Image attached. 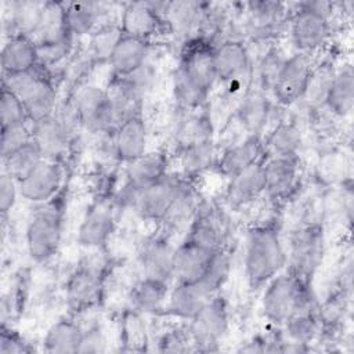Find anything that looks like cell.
Instances as JSON below:
<instances>
[{
    "instance_id": "1",
    "label": "cell",
    "mask_w": 354,
    "mask_h": 354,
    "mask_svg": "<svg viewBox=\"0 0 354 354\" xmlns=\"http://www.w3.org/2000/svg\"><path fill=\"white\" fill-rule=\"evenodd\" d=\"M286 266V250L272 225L249 230L245 248V277L252 289L264 286Z\"/></svg>"
},
{
    "instance_id": "2",
    "label": "cell",
    "mask_w": 354,
    "mask_h": 354,
    "mask_svg": "<svg viewBox=\"0 0 354 354\" xmlns=\"http://www.w3.org/2000/svg\"><path fill=\"white\" fill-rule=\"evenodd\" d=\"M310 308H317V304L308 281L286 271L266 283L261 310L268 321L282 325L292 314Z\"/></svg>"
},
{
    "instance_id": "3",
    "label": "cell",
    "mask_w": 354,
    "mask_h": 354,
    "mask_svg": "<svg viewBox=\"0 0 354 354\" xmlns=\"http://www.w3.org/2000/svg\"><path fill=\"white\" fill-rule=\"evenodd\" d=\"M62 227L64 210L58 198L54 196L33 210L25 231L26 250L32 260L44 263L57 253L62 239Z\"/></svg>"
},
{
    "instance_id": "4",
    "label": "cell",
    "mask_w": 354,
    "mask_h": 354,
    "mask_svg": "<svg viewBox=\"0 0 354 354\" xmlns=\"http://www.w3.org/2000/svg\"><path fill=\"white\" fill-rule=\"evenodd\" d=\"M37 66L26 72L3 75L1 83L19 97L30 122L53 115L55 108L57 93L54 84Z\"/></svg>"
},
{
    "instance_id": "5",
    "label": "cell",
    "mask_w": 354,
    "mask_h": 354,
    "mask_svg": "<svg viewBox=\"0 0 354 354\" xmlns=\"http://www.w3.org/2000/svg\"><path fill=\"white\" fill-rule=\"evenodd\" d=\"M196 91L209 95L217 83L214 69V46L206 36H196L184 44L174 76Z\"/></svg>"
},
{
    "instance_id": "6",
    "label": "cell",
    "mask_w": 354,
    "mask_h": 354,
    "mask_svg": "<svg viewBox=\"0 0 354 354\" xmlns=\"http://www.w3.org/2000/svg\"><path fill=\"white\" fill-rule=\"evenodd\" d=\"M325 250L324 228L318 223L303 225L292 232L286 252L288 271L304 281H311L322 263Z\"/></svg>"
},
{
    "instance_id": "7",
    "label": "cell",
    "mask_w": 354,
    "mask_h": 354,
    "mask_svg": "<svg viewBox=\"0 0 354 354\" xmlns=\"http://www.w3.org/2000/svg\"><path fill=\"white\" fill-rule=\"evenodd\" d=\"M329 8L325 1H306L290 15V37L299 53L308 54L325 44L329 36Z\"/></svg>"
},
{
    "instance_id": "8",
    "label": "cell",
    "mask_w": 354,
    "mask_h": 354,
    "mask_svg": "<svg viewBox=\"0 0 354 354\" xmlns=\"http://www.w3.org/2000/svg\"><path fill=\"white\" fill-rule=\"evenodd\" d=\"M72 111L76 122L94 134L115 131L119 124L108 90L95 84L84 86L76 93Z\"/></svg>"
},
{
    "instance_id": "9",
    "label": "cell",
    "mask_w": 354,
    "mask_h": 354,
    "mask_svg": "<svg viewBox=\"0 0 354 354\" xmlns=\"http://www.w3.org/2000/svg\"><path fill=\"white\" fill-rule=\"evenodd\" d=\"M230 326V310L224 296L213 295L202 308L189 319V333L195 351H216L227 335Z\"/></svg>"
},
{
    "instance_id": "10",
    "label": "cell",
    "mask_w": 354,
    "mask_h": 354,
    "mask_svg": "<svg viewBox=\"0 0 354 354\" xmlns=\"http://www.w3.org/2000/svg\"><path fill=\"white\" fill-rule=\"evenodd\" d=\"M104 271L97 264L83 263L76 267L66 282L65 295L73 314L84 313L97 306L104 292Z\"/></svg>"
},
{
    "instance_id": "11",
    "label": "cell",
    "mask_w": 354,
    "mask_h": 354,
    "mask_svg": "<svg viewBox=\"0 0 354 354\" xmlns=\"http://www.w3.org/2000/svg\"><path fill=\"white\" fill-rule=\"evenodd\" d=\"M183 181V178L166 174L160 180L133 194L129 203L142 220L160 221L174 201Z\"/></svg>"
},
{
    "instance_id": "12",
    "label": "cell",
    "mask_w": 354,
    "mask_h": 354,
    "mask_svg": "<svg viewBox=\"0 0 354 354\" xmlns=\"http://www.w3.org/2000/svg\"><path fill=\"white\" fill-rule=\"evenodd\" d=\"M311 71L308 54L296 53L288 57L272 88L275 100L281 105H292L300 101L307 88Z\"/></svg>"
},
{
    "instance_id": "13",
    "label": "cell",
    "mask_w": 354,
    "mask_h": 354,
    "mask_svg": "<svg viewBox=\"0 0 354 354\" xmlns=\"http://www.w3.org/2000/svg\"><path fill=\"white\" fill-rule=\"evenodd\" d=\"M62 178L64 171L59 162L43 159L30 174L18 183V189L24 199L40 205L58 194Z\"/></svg>"
},
{
    "instance_id": "14",
    "label": "cell",
    "mask_w": 354,
    "mask_h": 354,
    "mask_svg": "<svg viewBox=\"0 0 354 354\" xmlns=\"http://www.w3.org/2000/svg\"><path fill=\"white\" fill-rule=\"evenodd\" d=\"M174 246L165 234L147 239L140 252V267L142 277L158 279L166 283L174 282L173 260Z\"/></svg>"
},
{
    "instance_id": "15",
    "label": "cell",
    "mask_w": 354,
    "mask_h": 354,
    "mask_svg": "<svg viewBox=\"0 0 354 354\" xmlns=\"http://www.w3.org/2000/svg\"><path fill=\"white\" fill-rule=\"evenodd\" d=\"M214 69L217 82L241 83L252 73L250 57L246 46L241 40L228 39L214 47Z\"/></svg>"
},
{
    "instance_id": "16",
    "label": "cell",
    "mask_w": 354,
    "mask_h": 354,
    "mask_svg": "<svg viewBox=\"0 0 354 354\" xmlns=\"http://www.w3.org/2000/svg\"><path fill=\"white\" fill-rule=\"evenodd\" d=\"M32 140L39 147L47 160L59 162L68 151L69 127L64 118L50 115L36 122H30Z\"/></svg>"
},
{
    "instance_id": "17",
    "label": "cell",
    "mask_w": 354,
    "mask_h": 354,
    "mask_svg": "<svg viewBox=\"0 0 354 354\" xmlns=\"http://www.w3.org/2000/svg\"><path fill=\"white\" fill-rule=\"evenodd\" d=\"M165 3H129L122 11L120 28L123 35L148 40L165 24Z\"/></svg>"
},
{
    "instance_id": "18",
    "label": "cell",
    "mask_w": 354,
    "mask_h": 354,
    "mask_svg": "<svg viewBox=\"0 0 354 354\" xmlns=\"http://www.w3.org/2000/svg\"><path fill=\"white\" fill-rule=\"evenodd\" d=\"M115 228L111 203L98 201L90 205L77 230V242L84 248L104 246Z\"/></svg>"
},
{
    "instance_id": "19",
    "label": "cell",
    "mask_w": 354,
    "mask_h": 354,
    "mask_svg": "<svg viewBox=\"0 0 354 354\" xmlns=\"http://www.w3.org/2000/svg\"><path fill=\"white\" fill-rule=\"evenodd\" d=\"M289 10L279 1L260 0L246 4V28L254 39H268L281 30Z\"/></svg>"
},
{
    "instance_id": "20",
    "label": "cell",
    "mask_w": 354,
    "mask_h": 354,
    "mask_svg": "<svg viewBox=\"0 0 354 354\" xmlns=\"http://www.w3.org/2000/svg\"><path fill=\"white\" fill-rule=\"evenodd\" d=\"M264 191V166L259 160L230 177L225 189V202L231 209L236 210L254 202Z\"/></svg>"
},
{
    "instance_id": "21",
    "label": "cell",
    "mask_w": 354,
    "mask_h": 354,
    "mask_svg": "<svg viewBox=\"0 0 354 354\" xmlns=\"http://www.w3.org/2000/svg\"><path fill=\"white\" fill-rule=\"evenodd\" d=\"M115 156L120 162L130 163L142 156L148 149V131L141 113L120 122L113 131Z\"/></svg>"
},
{
    "instance_id": "22",
    "label": "cell",
    "mask_w": 354,
    "mask_h": 354,
    "mask_svg": "<svg viewBox=\"0 0 354 354\" xmlns=\"http://www.w3.org/2000/svg\"><path fill=\"white\" fill-rule=\"evenodd\" d=\"M167 155L162 151H147L138 159L127 163L124 194L127 201L137 191L151 185L167 174Z\"/></svg>"
},
{
    "instance_id": "23",
    "label": "cell",
    "mask_w": 354,
    "mask_h": 354,
    "mask_svg": "<svg viewBox=\"0 0 354 354\" xmlns=\"http://www.w3.org/2000/svg\"><path fill=\"white\" fill-rule=\"evenodd\" d=\"M217 250H212L192 241L184 239L174 249V260H173L174 282L199 281L205 274Z\"/></svg>"
},
{
    "instance_id": "24",
    "label": "cell",
    "mask_w": 354,
    "mask_h": 354,
    "mask_svg": "<svg viewBox=\"0 0 354 354\" xmlns=\"http://www.w3.org/2000/svg\"><path fill=\"white\" fill-rule=\"evenodd\" d=\"M207 4L201 1H171L166 3L163 8V19L169 28L187 40L195 37L194 33L199 32L207 17Z\"/></svg>"
},
{
    "instance_id": "25",
    "label": "cell",
    "mask_w": 354,
    "mask_h": 354,
    "mask_svg": "<svg viewBox=\"0 0 354 354\" xmlns=\"http://www.w3.org/2000/svg\"><path fill=\"white\" fill-rule=\"evenodd\" d=\"M177 108V106H176ZM171 137L177 149L187 145L213 140V123L207 113L196 111H184L177 108V116L173 119Z\"/></svg>"
},
{
    "instance_id": "26",
    "label": "cell",
    "mask_w": 354,
    "mask_h": 354,
    "mask_svg": "<svg viewBox=\"0 0 354 354\" xmlns=\"http://www.w3.org/2000/svg\"><path fill=\"white\" fill-rule=\"evenodd\" d=\"M212 296L201 281L176 282L169 290L165 308L167 314L189 321Z\"/></svg>"
},
{
    "instance_id": "27",
    "label": "cell",
    "mask_w": 354,
    "mask_h": 354,
    "mask_svg": "<svg viewBox=\"0 0 354 354\" xmlns=\"http://www.w3.org/2000/svg\"><path fill=\"white\" fill-rule=\"evenodd\" d=\"M264 151V144L260 136L249 134L243 140L231 144L223 151L216 162V169L220 174L231 177L254 162H259Z\"/></svg>"
},
{
    "instance_id": "28",
    "label": "cell",
    "mask_w": 354,
    "mask_h": 354,
    "mask_svg": "<svg viewBox=\"0 0 354 354\" xmlns=\"http://www.w3.org/2000/svg\"><path fill=\"white\" fill-rule=\"evenodd\" d=\"M39 65L37 46L32 36L11 35L1 50L3 75L26 72Z\"/></svg>"
},
{
    "instance_id": "29",
    "label": "cell",
    "mask_w": 354,
    "mask_h": 354,
    "mask_svg": "<svg viewBox=\"0 0 354 354\" xmlns=\"http://www.w3.org/2000/svg\"><path fill=\"white\" fill-rule=\"evenodd\" d=\"M149 50L151 46L148 40L123 35L108 61L113 77L126 76L145 65L148 62Z\"/></svg>"
},
{
    "instance_id": "30",
    "label": "cell",
    "mask_w": 354,
    "mask_h": 354,
    "mask_svg": "<svg viewBox=\"0 0 354 354\" xmlns=\"http://www.w3.org/2000/svg\"><path fill=\"white\" fill-rule=\"evenodd\" d=\"M264 166L266 191L272 199L288 196L297 181L299 158H270Z\"/></svg>"
},
{
    "instance_id": "31",
    "label": "cell",
    "mask_w": 354,
    "mask_h": 354,
    "mask_svg": "<svg viewBox=\"0 0 354 354\" xmlns=\"http://www.w3.org/2000/svg\"><path fill=\"white\" fill-rule=\"evenodd\" d=\"M170 285L158 279L142 277L129 293L131 310L138 314H158L166 307Z\"/></svg>"
},
{
    "instance_id": "32",
    "label": "cell",
    "mask_w": 354,
    "mask_h": 354,
    "mask_svg": "<svg viewBox=\"0 0 354 354\" xmlns=\"http://www.w3.org/2000/svg\"><path fill=\"white\" fill-rule=\"evenodd\" d=\"M198 210V202L194 188L188 184V181H183L174 201L167 209L163 218L159 221L163 234L166 236L180 231L181 228L189 225L195 213Z\"/></svg>"
},
{
    "instance_id": "33",
    "label": "cell",
    "mask_w": 354,
    "mask_h": 354,
    "mask_svg": "<svg viewBox=\"0 0 354 354\" xmlns=\"http://www.w3.org/2000/svg\"><path fill=\"white\" fill-rule=\"evenodd\" d=\"M271 112V104L266 95V93L252 88L248 91L239 102L236 109V116L242 127L249 134L260 136V131L266 126Z\"/></svg>"
},
{
    "instance_id": "34",
    "label": "cell",
    "mask_w": 354,
    "mask_h": 354,
    "mask_svg": "<svg viewBox=\"0 0 354 354\" xmlns=\"http://www.w3.org/2000/svg\"><path fill=\"white\" fill-rule=\"evenodd\" d=\"M354 104V72L351 65H344L336 71L325 104L329 111L340 118L351 113Z\"/></svg>"
},
{
    "instance_id": "35",
    "label": "cell",
    "mask_w": 354,
    "mask_h": 354,
    "mask_svg": "<svg viewBox=\"0 0 354 354\" xmlns=\"http://www.w3.org/2000/svg\"><path fill=\"white\" fill-rule=\"evenodd\" d=\"M83 329L72 319H59L53 324L43 339V348L51 354L79 353Z\"/></svg>"
},
{
    "instance_id": "36",
    "label": "cell",
    "mask_w": 354,
    "mask_h": 354,
    "mask_svg": "<svg viewBox=\"0 0 354 354\" xmlns=\"http://www.w3.org/2000/svg\"><path fill=\"white\" fill-rule=\"evenodd\" d=\"M303 145V136L299 126L293 122H279L270 133L264 148L271 158H299Z\"/></svg>"
},
{
    "instance_id": "37",
    "label": "cell",
    "mask_w": 354,
    "mask_h": 354,
    "mask_svg": "<svg viewBox=\"0 0 354 354\" xmlns=\"http://www.w3.org/2000/svg\"><path fill=\"white\" fill-rule=\"evenodd\" d=\"M178 162L184 177H195L216 165L217 155L213 140L187 145L178 149Z\"/></svg>"
},
{
    "instance_id": "38",
    "label": "cell",
    "mask_w": 354,
    "mask_h": 354,
    "mask_svg": "<svg viewBox=\"0 0 354 354\" xmlns=\"http://www.w3.org/2000/svg\"><path fill=\"white\" fill-rule=\"evenodd\" d=\"M101 17L98 3H66L65 24L72 36H84L93 33Z\"/></svg>"
},
{
    "instance_id": "39",
    "label": "cell",
    "mask_w": 354,
    "mask_h": 354,
    "mask_svg": "<svg viewBox=\"0 0 354 354\" xmlns=\"http://www.w3.org/2000/svg\"><path fill=\"white\" fill-rule=\"evenodd\" d=\"M321 317L317 308L301 310L292 314L282 325L288 342L299 344H310L318 335L321 328Z\"/></svg>"
},
{
    "instance_id": "40",
    "label": "cell",
    "mask_w": 354,
    "mask_h": 354,
    "mask_svg": "<svg viewBox=\"0 0 354 354\" xmlns=\"http://www.w3.org/2000/svg\"><path fill=\"white\" fill-rule=\"evenodd\" d=\"M43 159L44 158L39 147L32 140L22 148L3 158V170L10 174L17 183H19L28 174H30Z\"/></svg>"
},
{
    "instance_id": "41",
    "label": "cell",
    "mask_w": 354,
    "mask_h": 354,
    "mask_svg": "<svg viewBox=\"0 0 354 354\" xmlns=\"http://www.w3.org/2000/svg\"><path fill=\"white\" fill-rule=\"evenodd\" d=\"M185 239L212 250H218L223 248L221 231L218 230L217 224L209 213H199V210H196L192 221L188 225Z\"/></svg>"
},
{
    "instance_id": "42",
    "label": "cell",
    "mask_w": 354,
    "mask_h": 354,
    "mask_svg": "<svg viewBox=\"0 0 354 354\" xmlns=\"http://www.w3.org/2000/svg\"><path fill=\"white\" fill-rule=\"evenodd\" d=\"M286 58L288 57H285V54L277 47L267 50V53L263 55V58L259 61V64L253 69L257 90H260L266 94L272 93L274 84L277 82V77H278Z\"/></svg>"
},
{
    "instance_id": "43",
    "label": "cell",
    "mask_w": 354,
    "mask_h": 354,
    "mask_svg": "<svg viewBox=\"0 0 354 354\" xmlns=\"http://www.w3.org/2000/svg\"><path fill=\"white\" fill-rule=\"evenodd\" d=\"M336 71L333 69L332 64H322L318 68H313L307 88L304 91V95L301 100L310 106H318L324 105L328 91L330 88V84L333 82Z\"/></svg>"
},
{
    "instance_id": "44",
    "label": "cell",
    "mask_w": 354,
    "mask_h": 354,
    "mask_svg": "<svg viewBox=\"0 0 354 354\" xmlns=\"http://www.w3.org/2000/svg\"><path fill=\"white\" fill-rule=\"evenodd\" d=\"M122 36L123 30L118 24H108L97 28L90 37V53L93 58L98 62H108Z\"/></svg>"
},
{
    "instance_id": "45",
    "label": "cell",
    "mask_w": 354,
    "mask_h": 354,
    "mask_svg": "<svg viewBox=\"0 0 354 354\" xmlns=\"http://www.w3.org/2000/svg\"><path fill=\"white\" fill-rule=\"evenodd\" d=\"M230 271H231V257L228 252L224 248H221L213 254L205 274L199 281L205 285V288L212 295H216V292L220 290L221 286L227 282L230 277Z\"/></svg>"
},
{
    "instance_id": "46",
    "label": "cell",
    "mask_w": 354,
    "mask_h": 354,
    "mask_svg": "<svg viewBox=\"0 0 354 354\" xmlns=\"http://www.w3.org/2000/svg\"><path fill=\"white\" fill-rule=\"evenodd\" d=\"M122 339L124 350L141 351L147 350V329L141 319V314L131 310L126 314L122 324Z\"/></svg>"
},
{
    "instance_id": "47",
    "label": "cell",
    "mask_w": 354,
    "mask_h": 354,
    "mask_svg": "<svg viewBox=\"0 0 354 354\" xmlns=\"http://www.w3.org/2000/svg\"><path fill=\"white\" fill-rule=\"evenodd\" d=\"M32 141L30 124L26 122L14 123L1 127V138H0V152L1 159L22 148L28 142Z\"/></svg>"
},
{
    "instance_id": "48",
    "label": "cell",
    "mask_w": 354,
    "mask_h": 354,
    "mask_svg": "<svg viewBox=\"0 0 354 354\" xmlns=\"http://www.w3.org/2000/svg\"><path fill=\"white\" fill-rule=\"evenodd\" d=\"M29 120L26 109L17 94H14L10 88L1 84V94H0V122L1 127L22 123Z\"/></svg>"
},
{
    "instance_id": "49",
    "label": "cell",
    "mask_w": 354,
    "mask_h": 354,
    "mask_svg": "<svg viewBox=\"0 0 354 354\" xmlns=\"http://www.w3.org/2000/svg\"><path fill=\"white\" fill-rule=\"evenodd\" d=\"M71 41H72L71 35L61 37V39L36 41L39 65L50 66V65L59 62L68 54V51L71 48Z\"/></svg>"
},
{
    "instance_id": "50",
    "label": "cell",
    "mask_w": 354,
    "mask_h": 354,
    "mask_svg": "<svg viewBox=\"0 0 354 354\" xmlns=\"http://www.w3.org/2000/svg\"><path fill=\"white\" fill-rule=\"evenodd\" d=\"M158 350L162 353H187L195 351V346L189 329H173L166 332L158 343Z\"/></svg>"
},
{
    "instance_id": "51",
    "label": "cell",
    "mask_w": 354,
    "mask_h": 354,
    "mask_svg": "<svg viewBox=\"0 0 354 354\" xmlns=\"http://www.w3.org/2000/svg\"><path fill=\"white\" fill-rule=\"evenodd\" d=\"M18 183L7 174L4 170H1L0 174V212L3 216L10 213L12 207L17 203L18 198Z\"/></svg>"
},
{
    "instance_id": "52",
    "label": "cell",
    "mask_w": 354,
    "mask_h": 354,
    "mask_svg": "<svg viewBox=\"0 0 354 354\" xmlns=\"http://www.w3.org/2000/svg\"><path fill=\"white\" fill-rule=\"evenodd\" d=\"M106 337L100 326H91L87 330H83L82 343L79 353H102L106 350Z\"/></svg>"
},
{
    "instance_id": "53",
    "label": "cell",
    "mask_w": 354,
    "mask_h": 354,
    "mask_svg": "<svg viewBox=\"0 0 354 354\" xmlns=\"http://www.w3.org/2000/svg\"><path fill=\"white\" fill-rule=\"evenodd\" d=\"M32 347L25 343L18 335L12 333L11 330L7 332L4 328L1 329L0 336V354H21V353H30Z\"/></svg>"
},
{
    "instance_id": "54",
    "label": "cell",
    "mask_w": 354,
    "mask_h": 354,
    "mask_svg": "<svg viewBox=\"0 0 354 354\" xmlns=\"http://www.w3.org/2000/svg\"><path fill=\"white\" fill-rule=\"evenodd\" d=\"M239 353H266V339H261L259 336L253 337L250 342L239 348Z\"/></svg>"
}]
</instances>
